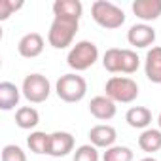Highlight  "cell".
Wrapping results in <instances>:
<instances>
[{"instance_id":"24","label":"cell","mask_w":161,"mask_h":161,"mask_svg":"<svg viewBox=\"0 0 161 161\" xmlns=\"http://www.w3.org/2000/svg\"><path fill=\"white\" fill-rule=\"evenodd\" d=\"M2 161H27V155L19 146L6 144L2 148Z\"/></svg>"},{"instance_id":"6","label":"cell","mask_w":161,"mask_h":161,"mask_svg":"<svg viewBox=\"0 0 161 161\" xmlns=\"http://www.w3.org/2000/svg\"><path fill=\"white\" fill-rule=\"evenodd\" d=\"M21 93L23 97L32 103V104H40V103H46L49 99V93H51V84L49 80L42 74H29L25 80H23V86H21Z\"/></svg>"},{"instance_id":"14","label":"cell","mask_w":161,"mask_h":161,"mask_svg":"<svg viewBox=\"0 0 161 161\" xmlns=\"http://www.w3.org/2000/svg\"><path fill=\"white\" fill-rule=\"evenodd\" d=\"M51 10H53L55 17H70V19H78V21L84 14V6L80 0H55Z\"/></svg>"},{"instance_id":"10","label":"cell","mask_w":161,"mask_h":161,"mask_svg":"<svg viewBox=\"0 0 161 161\" xmlns=\"http://www.w3.org/2000/svg\"><path fill=\"white\" fill-rule=\"evenodd\" d=\"M89 112L93 118L101 119V121H108L116 116L118 112V106L112 99H108L106 95H99V97H93L91 103H89Z\"/></svg>"},{"instance_id":"21","label":"cell","mask_w":161,"mask_h":161,"mask_svg":"<svg viewBox=\"0 0 161 161\" xmlns=\"http://www.w3.org/2000/svg\"><path fill=\"white\" fill-rule=\"evenodd\" d=\"M103 161H133V150L127 146H112L104 152Z\"/></svg>"},{"instance_id":"8","label":"cell","mask_w":161,"mask_h":161,"mask_svg":"<svg viewBox=\"0 0 161 161\" xmlns=\"http://www.w3.org/2000/svg\"><path fill=\"white\" fill-rule=\"evenodd\" d=\"M127 42L135 47H150L155 42V29L146 23L133 25L127 32Z\"/></svg>"},{"instance_id":"17","label":"cell","mask_w":161,"mask_h":161,"mask_svg":"<svg viewBox=\"0 0 161 161\" xmlns=\"http://www.w3.org/2000/svg\"><path fill=\"white\" fill-rule=\"evenodd\" d=\"M38 123H40V114H38L36 108H32V106L17 108V112H15V125L19 129L29 131V129H34Z\"/></svg>"},{"instance_id":"1","label":"cell","mask_w":161,"mask_h":161,"mask_svg":"<svg viewBox=\"0 0 161 161\" xmlns=\"http://www.w3.org/2000/svg\"><path fill=\"white\" fill-rule=\"evenodd\" d=\"M80 21L70 17H53V23L47 31V42L55 49H64L72 46L74 36L78 32Z\"/></svg>"},{"instance_id":"5","label":"cell","mask_w":161,"mask_h":161,"mask_svg":"<svg viewBox=\"0 0 161 161\" xmlns=\"http://www.w3.org/2000/svg\"><path fill=\"white\" fill-rule=\"evenodd\" d=\"M104 91L108 99H112L114 103H121V104H129L138 97L136 82L127 76H112L104 86Z\"/></svg>"},{"instance_id":"2","label":"cell","mask_w":161,"mask_h":161,"mask_svg":"<svg viewBox=\"0 0 161 161\" xmlns=\"http://www.w3.org/2000/svg\"><path fill=\"white\" fill-rule=\"evenodd\" d=\"M91 17L99 27L108 29V31H116L125 23L123 10L108 2V0H97V2L91 4Z\"/></svg>"},{"instance_id":"11","label":"cell","mask_w":161,"mask_h":161,"mask_svg":"<svg viewBox=\"0 0 161 161\" xmlns=\"http://www.w3.org/2000/svg\"><path fill=\"white\" fill-rule=\"evenodd\" d=\"M116 138H118V133L112 125H106V123H101V125H95L91 131H89V140L95 148H112L116 146Z\"/></svg>"},{"instance_id":"19","label":"cell","mask_w":161,"mask_h":161,"mask_svg":"<svg viewBox=\"0 0 161 161\" xmlns=\"http://www.w3.org/2000/svg\"><path fill=\"white\" fill-rule=\"evenodd\" d=\"M27 146L31 148V152L34 153H47V146H49V135L44 131H32L27 136Z\"/></svg>"},{"instance_id":"3","label":"cell","mask_w":161,"mask_h":161,"mask_svg":"<svg viewBox=\"0 0 161 161\" xmlns=\"http://www.w3.org/2000/svg\"><path fill=\"white\" fill-rule=\"evenodd\" d=\"M55 93L64 103H80L87 93V82L76 72L64 74V76H61L57 80Z\"/></svg>"},{"instance_id":"12","label":"cell","mask_w":161,"mask_h":161,"mask_svg":"<svg viewBox=\"0 0 161 161\" xmlns=\"http://www.w3.org/2000/svg\"><path fill=\"white\" fill-rule=\"evenodd\" d=\"M144 72L152 84H161V46H153L146 53Z\"/></svg>"},{"instance_id":"23","label":"cell","mask_w":161,"mask_h":161,"mask_svg":"<svg viewBox=\"0 0 161 161\" xmlns=\"http://www.w3.org/2000/svg\"><path fill=\"white\" fill-rule=\"evenodd\" d=\"M74 161H99V150L93 144H82L74 152Z\"/></svg>"},{"instance_id":"26","label":"cell","mask_w":161,"mask_h":161,"mask_svg":"<svg viewBox=\"0 0 161 161\" xmlns=\"http://www.w3.org/2000/svg\"><path fill=\"white\" fill-rule=\"evenodd\" d=\"M140 161H157L155 157H144V159H140Z\"/></svg>"},{"instance_id":"20","label":"cell","mask_w":161,"mask_h":161,"mask_svg":"<svg viewBox=\"0 0 161 161\" xmlns=\"http://www.w3.org/2000/svg\"><path fill=\"white\" fill-rule=\"evenodd\" d=\"M103 66H104V70H108L112 74L121 72V49L119 47L106 49L103 55Z\"/></svg>"},{"instance_id":"7","label":"cell","mask_w":161,"mask_h":161,"mask_svg":"<svg viewBox=\"0 0 161 161\" xmlns=\"http://www.w3.org/2000/svg\"><path fill=\"white\" fill-rule=\"evenodd\" d=\"M74 150V136L66 131H55L49 135L47 155L51 157H64Z\"/></svg>"},{"instance_id":"9","label":"cell","mask_w":161,"mask_h":161,"mask_svg":"<svg viewBox=\"0 0 161 161\" xmlns=\"http://www.w3.org/2000/svg\"><path fill=\"white\" fill-rule=\"evenodd\" d=\"M44 46H46V42H44L42 34H38V32H29V34H25V36L19 40L17 51H19V55L25 57V59H34V57H38V55L44 51Z\"/></svg>"},{"instance_id":"27","label":"cell","mask_w":161,"mask_h":161,"mask_svg":"<svg viewBox=\"0 0 161 161\" xmlns=\"http://www.w3.org/2000/svg\"><path fill=\"white\" fill-rule=\"evenodd\" d=\"M157 125H159V129H161V112H159V116H157Z\"/></svg>"},{"instance_id":"4","label":"cell","mask_w":161,"mask_h":161,"mask_svg":"<svg viewBox=\"0 0 161 161\" xmlns=\"http://www.w3.org/2000/svg\"><path fill=\"white\" fill-rule=\"evenodd\" d=\"M97 59H99V47L89 40H82L70 47L66 55V64L76 72H84L91 68L97 63Z\"/></svg>"},{"instance_id":"13","label":"cell","mask_w":161,"mask_h":161,"mask_svg":"<svg viewBox=\"0 0 161 161\" xmlns=\"http://www.w3.org/2000/svg\"><path fill=\"white\" fill-rule=\"evenodd\" d=\"M133 14L142 21H155L161 15V0H135Z\"/></svg>"},{"instance_id":"15","label":"cell","mask_w":161,"mask_h":161,"mask_svg":"<svg viewBox=\"0 0 161 161\" xmlns=\"http://www.w3.org/2000/svg\"><path fill=\"white\" fill-rule=\"evenodd\" d=\"M19 99H21V91L15 84H12V82L0 84V108L4 112L14 110L19 104Z\"/></svg>"},{"instance_id":"22","label":"cell","mask_w":161,"mask_h":161,"mask_svg":"<svg viewBox=\"0 0 161 161\" xmlns=\"http://www.w3.org/2000/svg\"><path fill=\"white\" fill-rule=\"evenodd\" d=\"M140 66V59L133 49H121V72L135 74Z\"/></svg>"},{"instance_id":"18","label":"cell","mask_w":161,"mask_h":161,"mask_svg":"<svg viewBox=\"0 0 161 161\" xmlns=\"http://www.w3.org/2000/svg\"><path fill=\"white\" fill-rule=\"evenodd\" d=\"M138 146L146 153L161 150V129H144L138 136Z\"/></svg>"},{"instance_id":"16","label":"cell","mask_w":161,"mask_h":161,"mask_svg":"<svg viewBox=\"0 0 161 161\" xmlns=\"http://www.w3.org/2000/svg\"><path fill=\"white\" fill-rule=\"evenodd\" d=\"M125 121L133 129H148L152 123V112L146 106H131L125 114Z\"/></svg>"},{"instance_id":"25","label":"cell","mask_w":161,"mask_h":161,"mask_svg":"<svg viewBox=\"0 0 161 161\" xmlns=\"http://www.w3.org/2000/svg\"><path fill=\"white\" fill-rule=\"evenodd\" d=\"M23 8V0H0V21H6L14 12Z\"/></svg>"}]
</instances>
